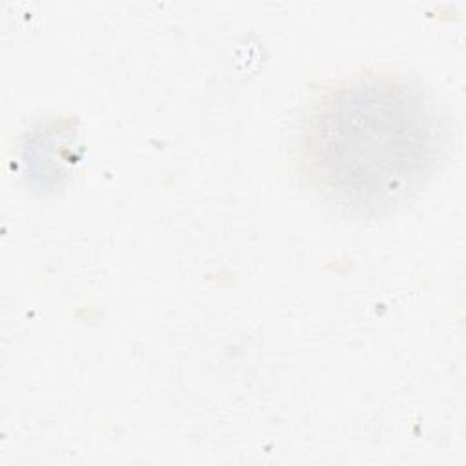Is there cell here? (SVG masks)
Here are the masks:
<instances>
[{"instance_id": "6da1fadb", "label": "cell", "mask_w": 466, "mask_h": 466, "mask_svg": "<svg viewBox=\"0 0 466 466\" xmlns=\"http://www.w3.org/2000/svg\"><path fill=\"white\" fill-rule=\"evenodd\" d=\"M446 131L420 84L391 73H359L324 89L295 137L297 169L328 204L380 215L433 177Z\"/></svg>"}]
</instances>
